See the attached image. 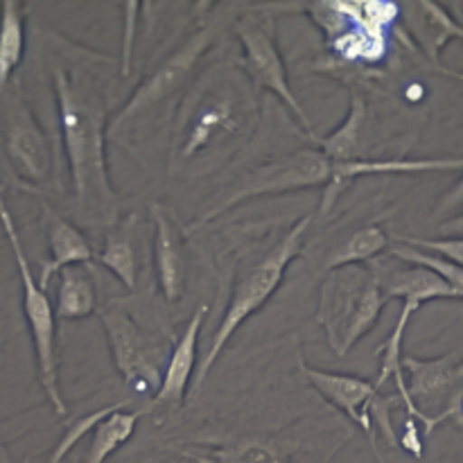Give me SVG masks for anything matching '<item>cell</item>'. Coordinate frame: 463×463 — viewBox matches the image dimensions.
Listing matches in <instances>:
<instances>
[{
  "instance_id": "cell-1",
  "label": "cell",
  "mask_w": 463,
  "mask_h": 463,
  "mask_svg": "<svg viewBox=\"0 0 463 463\" xmlns=\"http://www.w3.org/2000/svg\"><path fill=\"white\" fill-rule=\"evenodd\" d=\"M52 80L77 211L86 222H113L116 190L109 181L104 152L109 127L107 93L84 68L68 71L63 63H57Z\"/></svg>"
},
{
  "instance_id": "cell-2",
  "label": "cell",
  "mask_w": 463,
  "mask_h": 463,
  "mask_svg": "<svg viewBox=\"0 0 463 463\" xmlns=\"http://www.w3.org/2000/svg\"><path fill=\"white\" fill-rule=\"evenodd\" d=\"M258 125V95L242 68L213 63L193 84L179 109L170 172L199 158L224 156L247 143Z\"/></svg>"
},
{
  "instance_id": "cell-3",
  "label": "cell",
  "mask_w": 463,
  "mask_h": 463,
  "mask_svg": "<svg viewBox=\"0 0 463 463\" xmlns=\"http://www.w3.org/2000/svg\"><path fill=\"white\" fill-rule=\"evenodd\" d=\"M389 298L369 265H344L328 271L319 288L317 324L337 357H346L378 324Z\"/></svg>"
},
{
  "instance_id": "cell-4",
  "label": "cell",
  "mask_w": 463,
  "mask_h": 463,
  "mask_svg": "<svg viewBox=\"0 0 463 463\" xmlns=\"http://www.w3.org/2000/svg\"><path fill=\"white\" fill-rule=\"evenodd\" d=\"M312 220L315 215L307 213L303 215L269 251L262 258H258L253 265H247L238 274L233 285V292H231L229 306H226L224 317H222L220 326H217L215 335H213L211 348H208L206 355L199 362L197 371V387L206 380L208 371L213 369V364L217 362V357L222 355V351L226 348V344L231 342V337H235V333L240 330V326L249 319L251 315H256L267 301H269L271 294L280 288L283 283L285 269L289 267V262L297 260L303 253L306 247V235L310 231Z\"/></svg>"
},
{
  "instance_id": "cell-5",
  "label": "cell",
  "mask_w": 463,
  "mask_h": 463,
  "mask_svg": "<svg viewBox=\"0 0 463 463\" xmlns=\"http://www.w3.org/2000/svg\"><path fill=\"white\" fill-rule=\"evenodd\" d=\"M307 9L342 61L366 66L384 61L389 30L401 18V5L393 0H328L307 5Z\"/></svg>"
},
{
  "instance_id": "cell-6",
  "label": "cell",
  "mask_w": 463,
  "mask_h": 463,
  "mask_svg": "<svg viewBox=\"0 0 463 463\" xmlns=\"http://www.w3.org/2000/svg\"><path fill=\"white\" fill-rule=\"evenodd\" d=\"M401 364V373L392 375L398 387L396 396L407 416L423 425V437L450 419L461 425V351L446 353L434 360L402 355Z\"/></svg>"
},
{
  "instance_id": "cell-7",
  "label": "cell",
  "mask_w": 463,
  "mask_h": 463,
  "mask_svg": "<svg viewBox=\"0 0 463 463\" xmlns=\"http://www.w3.org/2000/svg\"><path fill=\"white\" fill-rule=\"evenodd\" d=\"M330 165L333 163L319 147L297 149V152L285 154V156L271 158L269 163H262L247 175L238 176L235 184L226 185L215 197L208 199L199 211L197 222L203 224V222L215 220L217 215L251 197L326 185L330 181Z\"/></svg>"
},
{
  "instance_id": "cell-8",
  "label": "cell",
  "mask_w": 463,
  "mask_h": 463,
  "mask_svg": "<svg viewBox=\"0 0 463 463\" xmlns=\"http://www.w3.org/2000/svg\"><path fill=\"white\" fill-rule=\"evenodd\" d=\"M0 224L12 247L14 260H16L18 276H21L23 288V312H25L27 328L32 335V346H34L36 369H39V384L43 387L50 405L59 416H66V402H63L61 389H59V357H57V317H54L52 303L48 294L39 288L34 274L30 269L25 253H23L21 240H18L16 226H14L9 211L0 213Z\"/></svg>"
},
{
  "instance_id": "cell-9",
  "label": "cell",
  "mask_w": 463,
  "mask_h": 463,
  "mask_svg": "<svg viewBox=\"0 0 463 463\" xmlns=\"http://www.w3.org/2000/svg\"><path fill=\"white\" fill-rule=\"evenodd\" d=\"M235 32H238L240 43H242L244 75L251 80V84H258L279 95L280 102L288 104L289 111L298 118V125L307 131V138H315V127H312L310 118L306 116L301 102L289 86L283 57H280L274 39L271 18L262 12H247L244 16H240Z\"/></svg>"
},
{
  "instance_id": "cell-10",
  "label": "cell",
  "mask_w": 463,
  "mask_h": 463,
  "mask_svg": "<svg viewBox=\"0 0 463 463\" xmlns=\"http://www.w3.org/2000/svg\"><path fill=\"white\" fill-rule=\"evenodd\" d=\"M5 154L25 188L41 190L52 181L54 145L32 116L21 86H14L5 99Z\"/></svg>"
},
{
  "instance_id": "cell-11",
  "label": "cell",
  "mask_w": 463,
  "mask_h": 463,
  "mask_svg": "<svg viewBox=\"0 0 463 463\" xmlns=\"http://www.w3.org/2000/svg\"><path fill=\"white\" fill-rule=\"evenodd\" d=\"M99 321L111 346L113 362L134 392L156 393L163 378V348L140 328L122 303L99 312Z\"/></svg>"
},
{
  "instance_id": "cell-12",
  "label": "cell",
  "mask_w": 463,
  "mask_h": 463,
  "mask_svg": "<svg viewBox=\"0 0 463 463\" xmlns=\"http://www.w3.org/2000/svg\"><path fill=\"white\" fill-rule=\"evenodd\" d=\"M213 39V27H202L197 34L190 36L184 43V48L176 50L156 72H154L149 80H145L143 84L136 89V93L131 95L129 102L125 104L120 113L113 118L111 125L107 127V138L109 136H116L122 127L129 120H134L138 113L147 111L154 104L163 102L165 98H170L176 89L185 81L188 72L197 66L199 57L208 50Z\"/></svg>"
},
{
  "instance_id": "cell-13",
  "label": "cell",
  "mask_w": 463,
  "mask_h": 463,
  "mask_svg": "<svg viewBox=\"0 0 463 463\" xmlns=\"http://www.w3.org/2000/svg\"><path fill=\"white\" fill-rule=\"evenodd\" d=\"M463 161L457 158H357V161L333 163L330 165V181L326 184L324 197H321L319 211H333L339 194L351 185V181L360 176H380V175H428V172H452L461 170Z\"/></svg>"
},
{
  "instance_id": "cell-14",
  "label": "cell",
  "mask_w": 463,
  "mask_h": 463,
  "mask_svg": "<svg viewBox=\"0 0 463 463\" xmlns=\"http://www.w3.org/2000/svg\"><path fill=\"white\" fill-rule=\"evenodd\" d=\"M301 371L307 378V383L326 398L333 407H337L339 411L348 416L351 420H355L366 434H369L371 443H373V452L378 457L380 463L383 461V455L378 450V437H375L373 423L369 419V402L375 393H380V389L375 387L373 380L357 378V375L348 373H333V371H321L315 369V366L306 364L301 360Z\"/></svg>"
},
{
  "instance_id": "cell-15",
  "label": "cell",
  "mask_w": 463,
  "mask_h": 463,
  "mask_svg": "<svg viewBox=\"0 0 463 463\" xmlns=\"http://www.w3.org/2000/svg\"><path fill=\"white\" fill-rule=\"evenodd\" d=\"M366 265L375 271L380 280V288H383L384 297L387 298H402V303L410 301L416 303L419 307H423L428 301H437V298H461V289L448 285L441 276H437L434 271L420 269V267L405 265V262L398 260H380L373 258Z\"/></svg>"
},
{
  "instance_id": "cell-16",
  "label": "cell",
  "mask_w": 463,
  "mask_h": 463,
  "mask_svg": "<svg viewBox=\"0 0 463 463\" xmlns=\"http://www.w3.org/2000/svg\"><path fill=\"white\" fill-rule=\"evenodd\" d=\"M41 224H43L45 240H48L50 258L41 262V271L36 283H39V288L45 292L50 280H52L63 267L90 262L93 251H90L89 240L80 233V229H75L66 217H61L57 211H52L45 202H41Z\"/></svg>"
},
{
  "instance_id": "cell-17",
  "label": "cell",
  "mask_w": 463,
  "mask_h": 463,
  "mask_svg": "<svg viewBox=\"0 0 463 463\" xmlns=\"http://www.w3.org/2000/svg\"><path fill=\"white\" fill-rule=\"evenodd\" d=\"M154 226H156V240H154V258H156V274L161 292L167 303H176L185 292V262L181 256V238L176 226L172 224L167 208L161 203L149 206Z\"/></svg>"
},
{
  "instance_id": "cell-18",
  "label": "cell",
  "mask_w": 463,
  "mask_h": 463,
  "mask_svg": "<svg viewBox=\"0 0 463 463\" xmlns=\"http://www.w3.org/2000/svg\"><path fill=\"white\" fill-rule=\"evenodd\" d=\"M208 315V306H202L194 310L193 319L188 321L181 337L176 339L175 348L167 360L165 373L161 378V387L154 393V401L165 402V405H179L185 396L190 378L194 373V364H197V342L199 333H202L203 319Z\"/></svg>"
},
{
  "instance_id": "cell-19",
  "label": "cell",
  "mask_w": 463,
  "mask_h": 463,
  "mask_svg": "<svg viewBox=\"0 0 463 463\" xmlns=\"http://www.w3.org/2000/svg\"><path fill=\"white\" fill-rule=\"evenodd\" d=\"M98 292H95L93 271L90 262L80 265H68L59 271V289H57V307L54 317L57 319H84L93 315Z\"/></svg>"
},
{
  "instance_id": "cell-20",
  "label": "cell",
  "mask_w": 463,
  "mask_h": 463,
  "mask_svg": "<svg viewBox=\"0 0 463 463\" xmlns=\"http://www.w3.org/2000/svg\"><path fill=\"white\" fill-rule=\"evenodd\" d=\"M366 122V99L364 95L353 90L351 95V109L348 116L337 129L326 138L315 136L312 143L319 145L321 152L330 158V163H344V161H357L362 158V129Z\"/></svg>"
},
{
  "instance_id": "cell-21",
  "label": "cell",
  "mask_w": 463,
  "mask_h": 463,
  "mask_svg": "<svg viewBox=\"0 0 463 463\" xmlns=\"http://www.w3.org/2000/svg\"><path fill=\"white\" fill-rule=\"evenodd\" d=\"M419 12L414 14V25H411V34L419 39L420 48L428 54L430 61H434V66H441L439 57H441V50L452 36L463 34L461 25L457 21H452V16L448 12H443V7L439 3H430V0H420L414 5Z\"/></svg>"
},
{
  "instance_id": "cell-22",
  "label": "cell",
  "mask_w": 463,
  "mask_h": 463,
  "mask_svg": "<svg viewBox=\"0 0 463 463\" xmlns=\"http://www.w3.org/2000/svg\"><path fill=\"white\" fill-rule=\"evenodd\" d=\"M134 222L136 217L131 215L127 224L113 229L109 233L102 253H99V265L111 269L129 292H134L136 283H138V256H136L134 242Z\"/></svg>"
},
{
  "instance_id": "cell-23",
  "label": "cell",
  "mask_w": 463,
  "mask_h": 463,
  "mask_svg": "<svg viewBox=\"0 0 463 463\" xmlns=\"http://www.w3.org/2000/svg\"><path fill=\"white\" fill-rule=\"evenodd\" d=\"M145 416V410L125 411V407L109 414L107 419L99 420L98 428L93 430V441H90L89 452H86L84 463H104L122 443L129 441L136 432V425Z\"/></svg>"
},
{
  "instance_id": "cell-24",
  "label": "cell",
  "mask_w": 463,
  "mask_h": 463,
  "mask_svg": "<svg viewBox=\"0 0 463 463\" xmlns=\"http://www.w3.org/2000/svg\"><path fill=\"white\" fill-rule=\"evenodd\" d=\"M23 12L16 0L0 3V90L7 89L9 80L23 59Z\"/></svg>"
},
{
  "instance_id": "cell-25",
  "label": "cell",
  "mask_w": 463,
  "mask_h": 463,
  "mask_svg": "<svg viewBox=\"0 0 463 463\" xmlns=\"http://www.w3.org/2000/svg\"><path fill=\"white\" fill-rule=\"evenodd\" d=\"M188 459L197 463H289L283 455V448L267 439H244V441L233 443V446L217 448L208 455H197V452H181Z\"/></svg>"
},
{
  "instance_id": "cell-26",
  "label": "cell",
  "mask_w": 463,
  "mask_h": 463,
  "mask_svg": "<svg viewBox=\"0 0 463 463\" xmlns=\"http://www.w3.org/2000/svg\"><path fill=\"white\" fill-rule=\"evenodd\" d=\"M387 244L389 238L380 226H364V229L348 235L346 242H342L328 253V258L324 260V271L328 274L337 267L362 265V262L373 260L387 249Z\"/></svg>"
},
{
  "instance_id": "cell-27",
  "label": "cell",
  "mask_w": 463,
  "mask_h": 463,
  "mask_svg": "<svg viewBox=\"0 0 463 463\" xmlns=\"http://www.w3.org/2000/svg\"><path fill=\"white\" fill-rule=\"evenodd\" d=\"M384 251H387L393 260H401V262H405V265L434 271V274L441 276L448 285H452V288L461 289L463 292V269L459 265H452V262L443 260V258L432 256V253H425V251H420V249L410 247V244L398 242V240L393 244H387V249H384Z\"/></svg>"
},
{
  "instance_id": "cell-28",
  "label": "cell",
  "mask_w": 463,
  "mask_h": 463,
  "mask_svg": "<svg viewBox=\"0 0 463 463\" xmlns=\"http://www.w3.org/2000/svg\"><path fill=\"white\" fill-rule=\"evenodd\" d=\"M120 407H127V402H116V405H111V407H102V410L90 411V414H86V416H81V419L72 420V423L66 428V432H63L61 441H59L57 448H54L52 457H50V463L61 461L63 457H66L68 452L72 450V446H77V443H80L81 439L86 437V434L93 432V430L98 428L99 420H104L109 414H113L116 410H120Z\"/></svg>"
},
{
  "instance_id": "cell-29",
  "label": "cell",
  "mask_w": 463,
  "mask_h": 463,
  "mask_svg": "<svg viewBox=\"0 0 463 463\" xmlns=\"http://www.w3.org/2000/svg\"><path fill=\"white\" fill-rule=\"evenodd\" d=\"M398 242L410 244V247L420 249L425 253H432V256L443 258V260L452 262V265H459L463 262V242L461 238H446V240H428V238H396Z\"/></svg>"
},
{
  "instance_id": "cell-30",
  "label": "cell",
  "mask_w": 463,
  "mask_h": 463,
  "mask_svg": "<svg viewBox=\"0 0 463 463\" xmlns=\"http://www.w3.org/2000/svg\"><path fill=\"white\" fill-rule=\"evenodd\" d=\"M125 9V39H122V59H120V75L127 77L131 71V54H134V34H136V18H138L140 3H122Z\"/></svg>"
},
{
  "instance_id": "cell-31",
  "label": "cell",
  "mask_w": 463,
  "mask_h": 463,
  "mask_svg": "<svg viewBox=\"0 0 463 463\" xmlns=\"http://www.w3.org/2000/svg\"><path fill=\"white\" fill-rule=\"evenodd\" d=\"M420 425L416 423L411 416H407L405 430H402V437L398 439V448H405L410 455H414L416 459L423 461V432H420Z\"/></svg>"
},
{
  "instance_id": "cell-32",
  "label": "cell",
  "mask_w": 463,
  "mask_h": 463,
  "mask_svg": "<svg viewBox=\"0 0 463 463\" xmlns=\"http://www.w3.org/2000/svg\"><path fill=\"white\" fill-rule=\"evenodd\" d=\"M0 463H16V461H12V457H9L7 448H5L3 443H0ZM21 463H30V457H27V459H23Z\"/></svg>"
},
{
  "instance_id": "cell-33",
  "label": "cell",
  "mask_w": 463,
  "mask_h": 463,
  "mask_svg": "<svg viewBox=\"0 0 463 463\" xmlns=\"http://www.w3.org/2000/svg\"><path fill=\"white\" fill-rule=\"evenodd\" d=\"M7 211V203H5V197H3V188H0V213Z\"/></svg>"
},
{
  "instance_id": "cell-34",
  "label": "cell",
  "mask_w": 463,
  "mask_h": 463,
  "mask_svg": "<svg viewBox=\"0 0 463 463\" xmlns=\"http://www.w3.org/2000/svg\"><path fill=\"white\" fill-rule=\"evenodd\" d=\"M419 463H428V461H425V459H423V461H419Z\"/></svg>"
}]
</instances>
